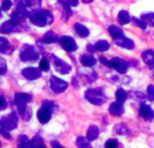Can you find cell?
I'll return each instance as SVG.
<instances>
[{"mask_svg": "<svg viewBox=\"0 0 154 148\" xmlns=\"http://www.w3.org/2000/svg\"><path fill=\"white\" fill-rule=\"evenodd\" d=\"M32 100V95L27 93H16L14 96V104L16 105L20 115L25 121L30 120L32 118L31 109L27 107V104Z\"/></svg>", "mask_w": 154, "mask_h": 148, "instance_id": "cell-2", "label": "cell"}, {"mask_svg": "<svg viewBox=\"0 0 154 148\" xmlns=\"http://www.w3.org/2000/svg\"><path fill=\"white\" fill-rule=\"evenodd\" d=\"M140 116L144 118L147 121H153L154 120V111L153 109L146 105V104H141L140 107Z\"/></svg>", "mask_w": 154, "mask_h": 148, "instance_id": "cell-14", "label": "cell"}, {"mask_svg": "<svg viewBox=\"0 0 154 148\" xmlns=\"http://www.w3.org/2000/svg\"><path fill=\"white\" fill-rule=\"evenodd\" d=\"M85 98L90 103L97 105V106L103 105L106 101V97L103 90L100 88L88 90L85 92Z\"/></svg>", "mask_w": 154, "mask_h": 148, "instance_id": "cell-3", "label": "cell"}, {"mask_svg": "<svg viewBox=\"0 0 154 148\" xmlns=\"http://www.w3.org/2000/svg\"><path fill=\"white\" fill-rule=\"evenodd\" d=\"M98 136H99L98 128L97 126H95V125H91L88 129L87 138L88 139V141H94L98 137Z\"/></svg>", "mask_w": 154, "mask_h": 148, "instance_id": "cell-19", "label": "cell"}, {"mask_svg": "<svg viewBox=\"0 0 154 148\" xmlns=\"http://www.w3.org/2000/svg\"><path fill=\"white\" fill-rule=\"evenodd\" d=\"M14 49L12 44L9 43L7 39L5 37L0 38V52L3 54H11L13 52Z\"/></svg>", "mask_w": 154, "mask_h": 148, "instance_id": "cell-17", "label": "cell"}, {"mask_svg": "<svg viewBox=\"0 0 154 148\" xmlns=\"http://www.w3.org/2000/svg\"><path fill=\"white\" fill-rule=\"evenodd\" d=\"M87 49H88V51L90 53L95 52V51L97 50V49H96V46H94V45H92V44H88V45L87 46Z\"/></svg>", "mask_w": 154, "mask_h": 148, "instance_id": "cell-43", "label": "cell"}, {"mask_svg": "<svg viewBox=\"0 0 154 148\" xmlns=\"http://www.w3.org/2000/svg\"><path fill=\"white\" fill-rule=\"evenodd\" d=\"M65 1L70 6H77L79 5V0H65Z\"/></svg>", "mask_w": 154, "mask_h": 148, "instance_id": "cell-42", "label": "cell"}, {"mask_svg": "<svg viewBox=\"0 0 154 148\" xmlns=\"http://www.w3.org/2000/svg\"><path fill=\"white\" fill-rule=\"evenodd\" d=\"M51 61L53 63V66L55 68V71H58L60 74H68L71 71V66L65 62L64 61L60 60L54 54L51 55Z\"/></svg>", "mask_w": 154, "mask_h": 148, "instance_id": "cell-7", "label": "cell"}, {"mask_svg": "<svg viewBox=\"0 0 154 148\" xmlns=\"http://www.w3.org/2000/svg\"><path fill=\"white\" fill-rule=\"evenodd\" d=\"M108 32L110 33V34L113 37V39H115V38H116V37L121 36V35L124 34L123 30L120 27L116 26V25H110L108 27Z\"/></svg>", "mask_w": 154, "mask_h": 148, "instance_id": "cell-26", "label": "cell"}, {"mask_svg": "<svg viewBox=\"0 0 154 148\" xmlns=\"http://www.w3.org/2000/svg\"><path fill=\"white\" fill-rule=\"evenodd\" d=\"M116 99H117L118 102L123 103L128 98V94H127V92L124 89H118L116 93Z\"/></svg>", "mask_w": 154, "mask_h": 148, "instance_id": "cell-30", "label": "cell"}, {"mask_svg": "<svg viewBox=\"0 0 154 148\" xmlns=\"http://www.w3.org/2000/svg\"><path fill=\"white\" fill-rule=\"evenodd\" d=\"M114 41H115V43L116 45H118V46H120L122 48L127 49V50H133L134 48V46H135L134 41L131 40L130 38L125 36V34L115 38Z\"/></svg>", "mask_w": 154, "mask_h": 148, "instance_id": "cell-12", "label": "cell"}, {"mask_svg": "<svg viewBox=\"0 0 154 148\" xmlns=\"http://www.w3.org/2000/svg\"><path fill=\"white\" fill-rule=\"evenodd\" d=\"M80 62L85 67H92L97 63V60L91 54H84L80 58Z\"/></svg>", "mask_w": 154, "mask_h": 148, "instance_id": "cell-18", "label": "cell"}, {"mask_svg": "<svg viewBox=\"0 0 154 148\" xmlns=\"http://www.w3.org/2000/svg\"><path fill=\"white\" fill-rule=\"evenodd\" d=\"M117 20L119 22L120 24L124 25V24H126L128 23H130L132 21V17L130 16L129 13L125 10H122L119 12L118 15H117Z\"/></svg>", "mask_w": 154, "mask_h": 148, "instance_id": "cell-20", "label": "cell"}, {"mask_svg": "<svg viewBox=\"0 0 154 148\" xmlns=\"http://www.w3.org/2000/svg\"><path fill=\"white\" fill-rule=\"evenodd\" d=\"M111 68L115 69L121 74H125L128 71V64L125 60L119 57H116L111 60Z\"/></svg>", "mask_w": 154, "mask_h": 148, "instance_id": "cell-11", "label": "cell"}, {"mask_svg": "<svg viewBox=\"0 0 154 148\" xmlns=\"http://www.w3.org/2000/svg\"><path fill=\"white\" fill-rule=\"evenodd\" d=\"M142 57H143V61L146 64H148L150 66L154 65V51L147 50V51L143 52V54H142Z\"/></svg>", "mask_w": 154, "mask_h": 148, "instance_id": "cell-22", "label": "cell"}, {"mask_svg": "<svg viewBox=\"0 0 154 148\" xmlns=\"http://www.w3.org/2000/svg\"><path fill=\"white\" fill-rule=\"evenodd\" d=\"M22 29V24L10 18V20L2 24L0 32L2 33H11L14 32H19Z\"/></svg>", "mask_w": 154, "mask_h": 148, "instance_id": "cell-8", "label": "cell"}, {"mask_svg": "<svg viewBox=\"0 0 154 148\" xmlns=\"http://www.w3.org/2000/svg\"><path fill=\"white\" fill-rule=\"evenodd\" d=\"M132 22H133L135 25H137L138 27H140V28L143 29V30H145V29L147 28L146 23L143 22L142 19H138V18H136V17H132Z\"/></svg>", "mask_w": 154, "mask_h": 148, "instance_id": "cell-32", "label": "cell"}, {"mask_svg": "<svg viewBox=\"0 0 154 148\" xmlns=\"http://www.w3.org/2000/svg\"><path fill=\"white\" fill-rule=\"evenodd\" d=\"M31 148H47L41 137L36 136L31 140Z\"/></svg>", "mask_w": 154, "mask_h": 148, "instance_id": "cell-24", "label": "cell"}, {"mask_svg": "<svg viewBox=\"0 0 154 148\" xmlns=\"http://www.w3.org/2000/svg\"><path fill=\"white\" fill-rule=\"evenodd\" d=\"M42 0H26L27 6H40Z\"/></svg>", "mask_w": 154, "mask_h": 148, "instance_id": "cell-38", "label": "cell"}, {"mask_svg": "<svg viewBox=\"0 0 154 148\" xmlns=\"http://www.w3.org/2000/svg\"><path fill=\"white\" fill-rule=\"evenodd\" d=\"M17 146L18 148H31V141L29 140V138L26 136L22 135L18 138Z\"/></svg>", "mask_w": 154, "mask_h": 148, "instance_id": "cell-25", "label": "cell"}, {"mask_svg": "<svg viewBox=\"0 0 154 148\" xmlns=\"http://www.w3.org/2000/svg\"><path fill=\"white\" fill-rule=\"evenodd\" d=\"M7 71V66L5 63V61L3 58H0V72L1 75H5Z\"/></svg>", "mask_w": 154, "mask_h": 148, "instance_id": "cell-36", "label": "cell"}, {"mask_svg": "<svg viewBox=\"0 0 154 148\" xmlns=\"http://www.w3.org/2000/svg\"><path fill=\"white\" fill-rule=\"evenodd\" d=\"M153 76H154V72H153Z\"/></svg>", "mask_w": 154, "mask_h": 148, "instance_id": "cell-46", "label": "cell"}, {"mask_svg": "<svg viewBox=\"0 0 154 148\" xmlns=\"http://www.w3.org/2000/svg\"><path fill=\"white\" fill-rule=\"evenodd\" d=\"M59 43L61 45V47L67 52H74L78 49L77 43L70 36H61L59 40Z\"/></svg>", "mask_w": 154, "mask_h": 148, "instance_id": "cell-10", "label": "cell"}, {"mask_svg": "<svg viewBox=\"0 0 154 148\" xmlns=\"http://www.w3.org/2000/svg\"><path fill=\"white\" fill-rule=\"evenodd\" d=\"M94 0H82V2L84 3V4H89V3H92Z\"/></svg>", "mask_w": 154, "mask_h": 148, "instance_id": "cell-45", "label": "cell"}, {"mask_svg": "<svg viewBox=\"0 0 154 148\" xmlns=\"http://www.w3.org/2000/svg\"><path fill=\"white\" fill-rule=\"evenodd\" d=\"M141 19L146 23L147 25H151L154 27V13H147V14H143L141 15Z\"/></svg>", "mask_w": 154, "mask_h": 148, "instance_id": "cell-29", "label": "cell"}, {"mask_svg": "<svg viewBox=\"0 0 154 148\" xmlns=\"http://www.w3.org/2000/svg\"><path fill=\"white\" fill-rule=\"evenodd\" d=\"M39 66H40L41 70L43 71H47L49 70V68H50L49 61H48L47 59H45V58H42V59L41 60V61H40V63H39Z\"/></svg>", "mask_w": 154, "mask_h": 148, "instance_id": "cell-33", "label": "cell"}, {"mask_svg": "<svg viewBox=\"0 0 154 148\" xmlns=\"http://www.w3.org/2000/svg\"><path fill=\"white\" fill-rule=\"evenodd\" d=\"M7 107V102L5 101V98L3 96H1V103H0V109L4 110L5 108Z\"/></svg>", "mask_w": 154, "mask_h": 148, "instance_id": "cell-39", "label": "cell"}, {"mask_svg": "<svg viewBox=\"0 0 154 148\" xmlns=\"http://www.w3.org/2000/svg\"><path fill=\"white\" fill-rule=\"evenodd\" d=\"M59 37L58 35L52 32V31H49L47 32L44 35H43V38H42V41L45 43H57L59 41Z\"/></svg>", "mask_w": 154, "mask_h": 148, "instance_id": "cell-23", "label": "cell"}, {"mask_svg": "<svg viewBox=\"0 0 154 148\" xmlns=\"http://www.w3.org/2000/svg\"><path fill=\"white\" fill-rule=\"evenodd\" d=\"M118 147V142L116 139H109L106 142L105 148H117Z\"/></svg>", "mask_w": 154, "mask_h": 148, "instance_id": "cell-34", "label": "cell"}, {"mask_svg": "<svg viewBox=\"0 0 154 148\" xmlns=\"http://www.w3.org/2000/svg\"><path fill=\"white\" fill-rule=\"evenodd\" d=\"M0 133H1V135H2L5 138H6V139H11V136L9 135L8 131H6V130H4V129H1V128H0Z\"/></svg>", "mask_w": 154, "mask_h": 148, "instance_id": "cell-41", "label": "cell"}, {"mask_svg": "<svg viewBox=\"0 0 154 148\" xmlns=\"http://www.w3.org/2000/svg\"><path fill=\"white\" fill-rule=\"evenodd\" d=\"M95 46H96V49L97 51H99V52H106V51L109 50L110 43L107 41H106V40H100V41H98L95 44Z\"/></svg>", "mask_w": 154, "mask_h": 148, "instance_id": "cell-28", "label": "cell"}, {"mask_svg": "<svg viewBox=\"0 0 154 148\" xmlns=\"http://www.w3.org/2000/svg\"><path fill=\"white\" fill-rule=\"evenodd\" d=\"M58 5H59L60 11H61V18L63 19V21L67 22L69 17L73 13L71 8H70V5H69L65 0H58Z\"/></svg>", "mask_w": 154, "mask_h": 148, "instance_id": "cell-15", "label": "cell"}, {"mask_svg": "<svg viewBox=\"0 0 154 148\" xmlns=\"http://www.w3.org/2000/svg\"><path fill=\"white\" fill-rule=\"evenodd\" d=\"M17 124H18V117L14 111L11 112L9 115L5 117H3L0 120L1 129L6 131H11L17 128Z\"/></svg>", "mask_w": 154, "mask_h": 148, "instance_id": "cell-6", "label": "cell"}, {"mask_svg": "<svg viewBox=\"0 0 154 148\" xmlns=\"http://www.w3.org/2000/svg\"><path fill=\"white\" fill-rule=\"evenodd\" d=\"M74 29L80 37H88L89 35V30L82 24L76 23L74 24Z\"/></svg>", "mask_w": 154, "mask_h": 148, "instance_id": "cell-21", "label": "cell"}, {"mask_svg": "<svg viewBox=\"0 0 154 148\" xmlns=\"http://www.w3.org/2000/svg\"><path fill=\"white\" fill-rule=\"evenodd\" d=\"M29 20L36 26L44 27L48 24H52L53 22V14L51 12L46 9H33L28 13Z\"/></svg>", "mask_w": 154, "mask_h": 148, "instance_id": "cell-1", "label": "cell"}, {"mask_svg": "<svg viewBox=\"0 0 154 148\" xmlns=\"http://www.w3.org/2000/svg\"><path fill=\"white\" fill-rule=\"evenodd\" d=\"M109 112L113 116H122L125 112L123 103L118 101L113 102L109 107Z\"/></svg>", "mask_w": 154, "mask_h": 148, "instance_id": "cell-16", "label": "cell"}, {"mask_svg": "<svg viewBox=\"0 0 154 148\" xmlns=\"http://www.w3.org/2000/svg\"><path fill=\"white\" fill-rule=\"evenodd\" d=\"M89 142L90 141H88V138H86L84 137H78V139L76 141V145L79 148H92Z\"/></svg>", "mask_w": 154, "mask_h": 148, "instance_id": "cell-27", "label": "cell"}, {"mask_svg": "<svg viewBox=\"0 0 154 148\" xmlns=\"http://www.w3.org/2000/svg\"><path fill=\"white\" fill-rule=\"evenodd\" d=\"M116 130L117 132V134L122 135V136H127L130 134V130L128 128V127L125 124H120L116 128Z\"/></svg>", "mask_w": 154, "mask_h": 148, "instance_id": "cell-31", "label": "cell"}, {"mask_svg": "<svg viewBox=\"0 0 154 148\" xmlns=\"http://www.w3.org/2000/svg\"><path fill=\"white\" fill-rule=\"evenodd\" d=\"M20 58L23 61H34L39 59V52L34 46L24 44L21 49Z\"/></svg>", "mask_w": 154, "mask_h": 148, "instance_id": "cell-5", "label": "cell"}, {"mask_svg": "<svg viewBox=\"0 0 154 148\" xmlns=\"http://www.w3.org/2000/svg\"><path fill=\"white\" fill-rule=\"evenodd\" d=\"M50 85L51 90L55 93H62L68 89V82L55 76H51L50 79Z\"/></svg>", "mask_w": 154, "mask_h": 148, "instance_id": "cell-9", "label": "cell"}, {"mask_svg": "<svg viewBox=\"0 0 154 148\" xmlns=\"http://www.w3.org/2000/svg\"><path fill=\"white\" fill-rule=\"evenodd\" d=\"M99 60H100V61H101L104 65H106V66H107V67H111V61H107L105 57H100Z\"/></svg>", "mask_w": 154, "mask_h": 148, "instance_id": "cell-40", "label": "cell"}, {"mask_svg": "<svg viewBox=\"0 0 154 148\" xmlns=\"http://www.w3.org/2000/svg\"><path fill=\"white\" fill-rule=\"evenodd\" d=\"M55 104L51 101H44L42 107L38 110L37 118L42 124H46L51 120L52 111L54 110Z\"/></svg>", "mask_w": 154, "mask_h": 148, "instance_id": "cell-4", "label": "cell"}, {"mask_svg": "<svg viewBox=\"0 0 154 148\" xmlns=\"http://www.w3.org/2000/svg\"><path fill=\"white\" fill-rule=\"evenodd\" d=\"M22 75L29 80H34L39 79L42 76V72L37 68L28 67L22 71Z\"/></svg>", "mask_w": 154, "mask_h": 148, "instance_id": "cell-13", "label": "cell"}, {"mask_svg": "<svg viewBox=\"0 0 154 148\" xmlns=\"http://www.w3.org/2000/svg\"><path fill=\"white\" fill-rule=\"evenodd\" d=\"M147 94H148V99L152 101L154 100V86L153 85H149L147 88Z\"/></svg>", "mask_w": 154, "mask_h": 148, "instance_id": "cell-37", "label": "cell"}, {"mask_svg": "<svg viewBox=\"0 0 154 148\" xmlns=\"http://www.w3.org/2000/svg\"><path fill=\"white\" fill-rule=\"evenodd\" d=\"M13 5V3L11 0H4L2 2V5H1V7H2V10L4 11H8L11 6Z\"/></svg>", "mask_w": 154, "mask_h": 148, "instance_id": "cell-35", "label": "cell"}, {"mask_svg": "<svg viewBox=\"0 0 154 148\" xmlns=\"http://www.w3.org/2000/svg\"><path fill=\"white\" fill-rule=\"evenodd\" d=\"M52 146H53V148H65V147H63L60 143H58L57 141H52Z\"/></svg>", "mask_w": 154, "mask_h": 148, "instance_id": "cell-44", "label": "cell"}]
</instances>
